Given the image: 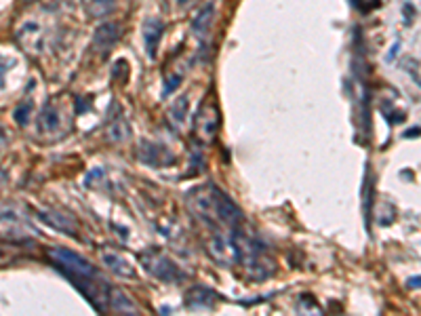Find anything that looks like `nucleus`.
Masks as SVG:
<instances>
[{"mask_svg": "<svg viewBox=\"0 0 421 316\" xmlns=\"http://www.w3.org/2000/svg\"><path fill=\"white\" fill-rule=\"evenodd\" d=\"M137 158L148 165V167H167L175 163L173 152L162 146V144H152V141H141L137 148Z\"/></svg>", "mask_w": 421, "mask_h": 316, "instance_id": "nucleus-7", "label": "nucleus"}, {"mask_svg": "<svg viewBox=\"0 0 421 316\" xmlns=\"http://www.w3.org/2000/svg\"><path fill=\"white\" fill-rule=\"evenodd\" d=\"M40 217H44L51 226L67 232V234H74V224L63 215V213H40Z\"/></svg>", "mask_w": 421, "mask_h": 316, "instance_id": "nucleus-19", "label": "nucleus"}, {"mask_svg": "<svg viewBox=\"0 0 421 316\" xmlns=\"http://www.w3.org/2000/svg\"><path fill=\"white\" fill-rule=\"evenodd\" d=\"M232 239L236 245L238 264L245 268V274L251 281L259 283L276 272V262H274L272 253L253 232H247L245 228L236 226L232 230Z\"/></svg>", "mask_w": 421, "mask_h": 316, "instance_id": "nucleus-2", "label": "nucleus"}, {"mask_svg": "<svg viewBox=\"0 0 421 316\" xmlns=\"http://www.w3.org/2000/svg\"><path fill=\"white\" fill-rule=\"evenodd\" d=\"M30 110H32V103H23V106H19V108L13 112L15 122L21 125V127H25V122H27V118H30Z\"/></svg>", "mask_w": 421, "mask_h": 316, "instance_id": "nucleus-20", "label": "nucleus"}, {"mask_svg": "<svg viewBox=\"0 0 421 316\" xmlns=\"http://www.w3.org/2000/svg\"><path fill=\"white\" fill-rule=\"evenodd\" d=\"M190 211L205 224L213 228H236L242 224L245 215L240 207L215 184H200L188 192Z\"/></svg>", "mask_w": 421, "mask_h": 316, "instance_id": "nucleus-1", "label": "nucleus"}, {"mask_svg": "<svg viewBox=\"0 0 421 316\" xmlns=\"http://www.w3.org/2000/svg\"><path fill=\"white\" fill-rule=\"evenodd\" d=\"M207 251L219 266L238 264V255H236V245H234L232 232L226 234L221 228H215L211 239H209V243H207Z\"/></svg>", "mask_w": 421, "mask_h": 316, "instance_id": "nucleus-6", "label": "nucleus"}, {"mask_svg": "<svg viewBox=\"0 0 421 316\" xmlns=\"http://www.w3.org/2000/svg\"><path fill=\"white\" fill-rule=\"evenodd\" d=\"M101 260L103 264L118 277H124V279H135V268L129 264V260H124L122 255L114 253V251H101Z\"/></svg>", "mask_w": 421, "mask_h": 316, "instance_id": "nucleus-11", "label": "nucleus"}, {"mask_svg": "<svg viewBox=\"0 0 421 316\" xmlns=\"http://www.w3.org/2000/svg\"><path fill=\"white\" fill-rule=\"evenodd\" d=\"M38 127H40L42 133H48V135H53V133L59 131V127H61V112H59V108H55V103L48 101L42 108V112L38 116Z\"/></svg>", "mask_w": 421, "mask_h": 316, "instance_id": "nucleus-12", "label": "nucleus"}, {"mask_svg": "<svg viewBox=\"0 0 421 316\" xmlns=\"http://www.w3.org/2000/svg\"><path fill=\"white\" fill-rule=\"evenodd\" d=\"M217 293L207 287H194L186 293V306L190 310H211L215 308Z\"/></svg>", "mask_w": 421, "mask_h": 316, "instance_id": "nucleus-10", "label": "nucleus"}, {"mask_svg": "<svg viewBox=\"0 0 421 316\" xmlns=\"http://www.w3.org/2000/svg\"><path fill=\"white\" fill-rule=\"evenodd\" d=\"M192 2H194V0H175V6H177V8H183V6H190Z\"/></svg>", "mask_w": 421, "mask_h": 316, "instance_id": "nucleus-23", "label": "nucleus"}, {"mask_svg": "<svg viewBox=\"0 0 421 316\" xmlns=\"http://www.w3.org/2000/svg\"><path fill=\"white\" fill-rule=\"evenodd\" d=\"M139 260H141L143 268L154 279H158L162 283H181V281H186V272L167 253H162L156 247H150L148 251H143L139 255Z\"/></svg>", "mask_w": 421, "mask_h": 316, "instance_id": "nucleus-4", "label": "nucleus"}, {"mask_svg": "<svg viewBox=\"0 0 421 316\" xmlns=\"http://www.w3.org/2000/svg\"><path fill=\"white\" fill-rule=\"evenodd\" d=\"M179 82H181V76H179V74L167 76V78H164V89H162V97H169V95H171L173 91H177Z\"/></svg>", "mask_w": 421, "mask_h": 316, "instance_id": "nucleus-21", "label": "nucleus"}, {"mask_svg": "<svg viewBox=\"0 0 421 316\" xmlns=\"http://www.w3.org/2000/svg\"><path fill=\"white\" fill-rule=\"evenodd\" d=\"M46 255H48L51 264H53L55 268H59V272H61L63 277H67L70 283H72L74 287H76L80 281H84V279L97 274L95 268H93V264H89L82 255H78V253H74V251H70V249H65V247H51V249L46 251Z\"/></svg>", "mask_w": 421, "mask_h": 316, "instance_id": "nucleus-3", "label": "nucleus"}, {"mask_svg": "<svg viewBox=\"0 0 421 316\" xmlns=\"http://www.w3.org/2000/svg\"><path fill=\"white\" fill-rule=\"evenodd\" d=\"M112 310L116 312H129V315H137V306L129 300V296H124L122 291H114V298H112Z\"/></svg>", "mask_w": 421, "mask_h": 316, "instance_id": "nucleus-18", "label": "nucleus"}, {"mask_svg": "<svg viewBox=\"0 0 421 316\" xmlns=\"http://www.w3.org/2000/svg\"><path fill=\"white\" fill-rule=\"evenodd\" d=\"M213 13H215V4L213 2H209L196 17H194V21H192V32L194 34H198V36H202V34H207L209 32V27H211V19H213Z\"/></svg>", "mask_w": 421, "mask_h": 316, "instance_id": "nucleus-16", "label": "nucleus"}, {"mask_svg": "<svg viewBox=\"0 0 421 316\" xmlns=\"http://www.w3.org/2000/svg\"><path fill=\"white\" fill-rule=\"evenodd\" d=\"M411 289H420L421 287V277H413V279H409V283H407Z\"/></svg>", "mask_w": 421, "mask_h": 316, "instance_id": "nucleus-22", "label": "nucleus"}, {"mask_svg": "<svg viewBox=\"0 0 421 316\" xmlns=\"http://www.w3.org/2000/svg\"><path fill=\"white\" fill-rule=\"evenodd\" d=\"M17 40H19L21 49L27 51V53H40L44 49L42 27L34 21H27L17 30Z\"/></svg>", "mask_w": 421, "mask_h": 316, "instance_id": "nucleus-8", "label": "nucleus"}, {"mask_svg": "<svg viewBox=\"0 0 421 316\" xmlns=\"http://www.w3.org/2000/svg\"><path fill=\"white\" fill-rule=\"evenodd\" d=\"M188 112H190V99H188V95H181V97L171 106V110H169V120H171V125L177 127V129H181V127L186 125V120H188Z\"/></svg>", "mask_w": 421, "mask_h": 316, "instance_id": "nucleus-14", "label": "nucleus"}, {"mask_svg": "<svg viewBox=\"0 0 421 316\" xmlns=\"http://www.w3.org/2000/svg\"><path fill=\"white\" fill-rule=\"evenodd\" d=\"M162 32H164V23H162L158 17H148V19L141 23L143 44H145V51H148V55H150L152 59L156 57V49H158V44H160Z\"/></svg>", "mask_w": 421, "mask_h": 316, "instance_id": "nucleus-9", "label": "nucleus"}, {"mask_svg": "<svg viewBox=\"0 0 421 316\" xmlns=\"http://www.w3.org/2000/svg\"><path fill=\"white\" fill-rule=\"evenodd\" d=\"M129 135H131L129 122H127L124 118H120V116H118V118L110 125V129H108V137H110L112 141H116V144L129 139Z\"/></svg>", "mask_w": 421, "mask_h": 316, "instance_id": "nucleus-17", "label": "nucleus"}, {"mask_svg": "<svg viewBox=\"0 0 421 316\" xmlns=\"http://www.w3.org/2000/svg\"><path fill=\"white\" fill-rule=\"evenodd\" d=\"M118 36H120L118 23H103V25L97 27V32L93 36V44L103 51V49H110L118 40Z\"/></svg>", "mask_w": 421, "mask_h": 316, "instance_id": "nucleus-13", "label": "nucleus"}, {"mask_svg": "<svg viewBox=\"0 0 421 316\" xmlns=\"http://www.w3.org/2000/svg\"><path fill=\"white\" fill-rule=\"evenodd\" d=\"M82 6L89 17L99 19V17L110 15L116 8V0H82Z\"/></svg>", "mask_w": 421, "mask_h": 316, "instance_id": "nucleus-15", "label": "nucleus"}, {"mask_svg": "<svg viewBox=\"0 0 421 316\" xmlns=\"http://www.w3.org/2000/svg\"><path fill=\"white\" fill-rule=\"evenodd\" d=\"M219 127H221V112H219V106L215 99H205L196 114H194V133H196V139L202 144V146H209L215 141L217 133H219Z\"/></svg>", "mask_w": 421, "mask_h": 316, "instance_id": "nucleus-5", "label": "nucleus"}]
</instances>
